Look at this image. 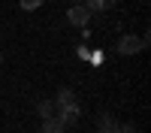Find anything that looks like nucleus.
<instances>
[{
  "label": "nucleus",
  "instance_id": "obj_8",
  "mask_svg": "<svg viewBox=\"0 0 151 133\" xmlns=\"http://www.w3.org/2000/svg\"><path fill=\"white\" fill-rule=\"evenodd\" d=\"M100 133H118V121L112 115H100Z\"/></svg>",
  "mask_w": 151,
  "mask_h": 133
},
{
  "label": "nucleus",
  "instance_id": "obj_6",
  "mask_svg": "<svg viewBox=\"0 0 151 133\" xmlns=\"http://www.w3.org/2000/svg\"><path fill=\"white\" fill-rule=\"evenodd\" d=\"M70 103H76V91H73V88H58L55 109H58V106H70Z\"/></svg>",
  "mask_w": 151,
  "mask_h": 133
},
{
  "label": "nucleus",
  "instance_id": "obj_11",
  "mask_svg": "<svg viewBox=\"0 0 151 133\" xmlns=\"http://www.w3.org/2000/svg\"><path fill=\"white\" fill-rule=\"evenodd\" d=\"M70 3H82V0H70Z\"/></svg>",
  "mask_w": 151,
  "mask_h": 133
},
{
  "label": "nucleus",
  "instance_id": "obj_12",
  "mask_svg": "<svg viewBox=\"0 0 151 133\" xmlns=\"http://www.w3.org/2000/svg\"><path fill=\"white\" fill-rule=\"evenodd\" d=\"M0 60H3V58H0Z\"/></svg>",
  "mask_w": 151,
  "mask_h": 133
},
{
  "label": "nucleus",
  "instance_id": "obj_2",
  "mask_svg": "<svg viewBox=\"0 0 151 133\" xmlns=\"http://www.w3.org/2000/svg\"><path fill=\"white\" fill-rule=\"evenodd\" d=\"M91 18H94V15H91V12H88L82 3H73L70 12H67V21L73 24V27H88V24H91Z\"/></svg>",
  "mask_w": 151,
  "mask_h": 133
},
{
  "label": "nucleus",
  "instance_id": "obj_4",
  "mask_svg": "<svg viewBox=\"0 0 151 133\" xmlns=\"http://www.w3.org/2000/svg\"><path fill=\"white\" fill-rule=\"evenodd\" d=\"M118 0H82V6L91 12V15H100V12H106V9H112Z\"/></svg>",
  "mask_w": 151,
  "mask_h": 133
},
{
  "label": "nucleus",
  "instance_id": "obj_3",
  "mask_svg": "<svg viewBox=\"0 0 151 133\" xmlns=\"http://www.w3.org/2000/svg\"><path fill=\"white\" fill-rule=\"evenodd\" d=\"M55 115L60 118V124H64V127H73L76 121L82 118V109H79V103H70V106H58Z\"/></svg>",
  "mask_w": 151,
  "mask_h": 133
},
{
  "label": "nucleus",
  "instance_id": "obj_1",
  "mask_svg": "<svg viewBox=\"0 0 151 133\" xmlns=\"http://www.w3.org/2000/svg\"><path fill=\"white\" fill-rule=\"evenodd\" d=\"M148 45V36H133V33H124L121 40H118V45H115V52L118 55H124V58H133V55H139L142 48Z\"/></svg>",
  "mask_w": 151,
  "mask_h": 133
},
{
  "label": "nucleus",
  "instance_id": "obj_7",
  "mask_svg": "<svg viewBox=\"0 0 151 133\" xmlns=\"http://www.w3.org/2000/svg\"><path fill=\"white\" fill-rule=\"evenodd\" d=\"M36 115L40 118H52L55 115V100H36Z\"/></svg>",
  "mask_w": 151,
  "mask_h": 133
},
{
  "label": "nucleus",
  "instance_id": "obj_9",
  "mask_svg": "<svg viewBox=\"0 0 151 133\" xmlns=\"http://www.w3.org/2000/svg\"><path fill=\"white\" fill-rule=\"evenodd\" d=\"M18 3H21V9H24V12H33V9H40L45 0H18Z\"/></svg>",
  "mask_w": 151,
  "mask_h": 133
},
{
  "label": "nucleus",
  "instance_id": "obj_10",
  "mask_svg": "<svg viewBox=\"0 0 151 133\" xmlns=\"http://www.w3.org/2000/svg\"><path fill=\"white\" fill-rule=\"evenodd\" d=\"M118 133H139L133 124H118Z\"/></svg>",
  "mask_w": 151,
  "mask_h": 133
},
{
  "label": "nucleus",
  "instance_id": "obj_5",
  "mask_svg": "<svg viewBox=\"0 0 151 133\" xmlns=\"http://www.w3.org/2000/svg\"><path fill=\"white\" fill-rule=\"evenodd\" d=\"M67 127L60 124V118L58 115H52V118H42V127H40V133H64Z\"/></svg>",
  "mask_w": 151,
  "mask_h": 133
}]
</instances>
